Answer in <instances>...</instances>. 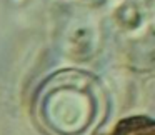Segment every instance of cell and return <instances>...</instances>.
I'll return each mask as SVG.
<instances>
[{"mask_svg":"<svg viewBox=\"0 0 155 135\" xmlns=\"http://www.w3.org/2000/svg\"><path fill=\"white\" fill-rule=\"evenodd\" d=\"M115 135H153V127L150 122L134 118L128 122H122Z\"/></svg>","mask_w":155,"mask_h":135,"instance_id":"6da1fadb","label":"cell"}]
</instances>
